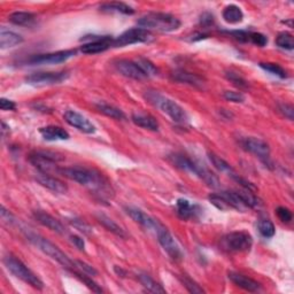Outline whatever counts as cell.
Instances as JSON below:
<instances>
[{"label": "cell", "mask_w": 294, "mask_h": 294, "mask_svg": "<svg viewBox=\"0 0 294 294\" xmlns=\"http://www.w3.org/2000/svg\"><path fill=\"white\" fill-rule=\"evenodd\" d=\"M249 42L253 43L254 45L263 47V46L267 45L268 38L260 32H250L249 33Z\"/></svg>", "instance_id": "obj_44"}, {"label": "cell", "mask_w": 294, "mask_h": 294, "mask_svg": "<svg viewBox=\"0 0 294 294\" xmlns=\"http://www.w3.org/2000/svg\"><path fill=\"white\" fill-rule=\"evenodd\" d=\"M73 272H75V275L77 277H79L82 282H83L86 286H88L90 290H92L93 292L95 293H101L103 292V290H101V287L98 285L97 283H94L92 281V278H90L89 276H86V273L84 272H80V271H76V270H74Z\"/></svg>", "instance_id": "obj_40"}, {"label": "cell", "mask_w": 294, "mask_h": 294, "mask_svg": "<svg viewBox=\"0 0 294 294\" xmlns=\"http://www.w3.org/2000/svg\"><path fill=\"white\" fill-rule=\"evenodd\" d=\"M177 214L183 220H189L193 218L197 213V206L191 205L189 200L178 199L176 202Z\"/></svg>", "instance_id": "obj_28"}, {"label": "cell", "mask_w": 294, "mask_h": 294, "mask_svg": "<svg viewBox=\"0 0 294 294\" xmlns=\"http://www.w3.org/2000/svg\"><path fill=\"white\" fill-rule=\"evenodd\" d=\"M112 46H113V40L110 37L106 36L82 45L81 51L82 53H84V54H98V53L107 51L109 47Z\"/></svg>", "instance_id": "obj_19"}, {"label": "cell", "mask_w": 294, "mask_h": 294, "mask_svg": "<svg viewBox=\"0 0 294 294\" xmlns=\"http://www.w3.org/2000/svg\"><path fill=\"white\" fill-rule=\"evenodd\" d=\"M114 66L120 74H122L125 77H129V79L138 80V81L147 79V76L141 69V67L137 65L136 61L117 60L114 64Z\"/></svg>", "instance_id": "obj_15"}, {"label": "cell", "mask_w": 294, "mask_h": 294, "mask_svg": "<svg viewBox=\"0 0 294 294\" xmlns=\"http://www.w3.org/2000/svg\"><path fill=\"white\" fill-rule=\"evenodd\" d=\"M27 238L29 242L35 245L38 249H41L43 253L47 255V257L55 260V261L57 263H60L62 267L71 270L74 269V260L68 258V255H66L65 252H62L56 245L51 243L50 240H47L46 238L33 232H27Z\"/></svg>", "instance_id": "obj_5"}, {"label": "cell", "mask_w": 294, "mask_h": 294, "mask_svg": "<svg viewBox=\"0 0 294 294\" xmlns=\"http://www.w3.org/2000/svg\"><path fill=\"white\" fill-rule=\"evenodd\" d=\"M225 77L228 79L231 83H232L234 86H237V88L245 90V89H248V82L246 81L244 77L240 76L239 74L234 73V71H226L225 73Z\"/></svg>", "instance_id": "obj_38"}, {"label": "cell", "mask_w": 294, "mask_h": 294, "mask_svg": "<svg viewBox=\"0 0 294 294\" xmlns=\"http://www.w3.org/2000/svg\"><path fill=\"white\" fill-rule=\"evenodd\" d=\"M37 15L30 12H14L9 14L8 21L15 26L30 27L36 22Z\"/></svg>", "instance_id": "obj_24"}, {"label": "cell", "mask_w": 294, "mask_h": 294, "mask_svg": "<svg viewBox=\"0 0 294 294\" xmlns=\"http://www.w3.org/2000/svg\"><path fill=\"white\" fill-rule=\"evenodd\" d=\"M258 229H259V232L261 233L263 237H266V238L273 237L275 232H276L275 225H273V223L270 220H261V221H259Z\"/></svg>", "instance_id": "obj_35"}, {"label": "cell", "mask_w": 294, "mask_h": 294, "mask_svg": "<svg viewBox=\"0 0 294 294\" xmlns=\"http://www.w3.org/2000/svg\"><path fill=\"white\" fill-rule=\"evenodd\" d=\"M125 211H127V214L134 222H137L138 224L143 225L145 229L153 231V232H155L156 229L161 224L158 220L151 218V216L147 215L146 213H144L143 210L138 209V208H133V207H127V208H125Z\"/></svg>", "instance_id": "obj_16"}, {"label": "cell", "mask_w": 294, "mask_h": 294, "mask_svg": "<svg viewBox=\"0 0 294 294\" xmlns=\"http://www.w3.org/2000/svg\"><path fill=\"white\" fill-rule=\"evenodd\" d=\"M238 193L239 198L242 199L244 202V205L247 207V208H260L262 206L261 200L255 195L252 191L248 190H240V191H236Z\"/></svg>", "instance_id": "obj_32"}, {"label": "cell", "mask_w": 294, "mask_h": 294, "mask_svg": "<svg viewBox=\"0 0 294 294\" xmlns=\"http://www.w3.org/2000/svg\"><path fill=\"white\" fill-rule=\"evenodd\" d=\"M64 160V156L57 153L49 151H36L30 154L29 161L31 165L35 166L40 172L50 173L52 171L59 172L60 168H57L56 163Z\"/></svg>", "instance_id": "obj_8"}, {"label": "cell", "mask_w": 294, "mask_h": 294, "mask_svg": "<svg viewBox=\"0 0 294 294\" xmlns=\"http://www.w3.org/2000/svg\"><path fill=\"white\" fill-rule=\"evenodd\" d=\"M222 15H223L224 21L231 23V25L242 22L244 18V13L237 5H229V6H226Z\"/></svg>", "instance_id": "obj_29"}, {"label": "cell", "mask_w": 294, "mask_h": 294, "mask_svg": "<svg viewBox=\"0 0 294 294\" xmlns=\"http://www.w3.org/2000/svg\"><path fill=\"white\" fill-rule=\"evenodd\" d=\"M59 172L62 176L74 181L79 184L89 187L91 191L95 192L100 197H110V187L109 183L104 177L101 172L91 168L74 166L60 168Z\"/></svg>", "instance_id": "obj_1"}, {"label": "cell", "mask_w": 294, "mask_h": 294, "mask_svg": "<svg viewBox=\"0 0 294 294\" xmlns=\"http://www.w3.org/2000/svg\"><path fill=\"white\" fill-rule=\"evenodd\" d=\"M40 133L45 141L49 142L67 141V139H69V133L64 128L57 127V125H47V127L41 128Z\"/></svg>", "instance_id": "obj_22"}, {"label": "cell", "mask_w": 294, "mask_h": 294, "mask_svg": "<svg viewBox=\"0 0 294 294\" xmlns=\"http://www.w3.org/2000/svg\"><path fill=\"white\" fill-rule=\"evenodd\" d=\"M138 281L144 287L146 288L148 292L156 293V294H165L166 293L165 288H163L160 284L154 281L151 276H148L147 273H139L138 275Z\"/></svg>", "instance_id": "obj_30"}, {"label": "cell", "mask_w": 294, "mask_h": 294, "mask_svg": "<svg viewBox=\"0 0 294 294\" xmlns=\"http://www.w3.org/2000/svg\"><path fill=\"white\" fill-rule=\"evenodd\" d=\"M208 199H209V201L211 202V204H213L216 207V208H219L221 210H228V209H230V207H229L228 204H226V201L224 200V198L222 197L220 193L219 194H216V193L210 194L208 197Z\"/></svg>", "instance_id": "obj_43"}, {"label": "cell", "mask_w": 294, "mask_h": 294, "mask_svg": "<svg viewBox=\"0 0 294 294\" xmlns=\"http://www.w3.org/2000/svg\"><path fill=\"white\" fill-rule=\"evenodd\" d=\"M208 158H209V161L211 162V165H213L219 171L226 173V175L230 177H232L236 173L233 168L231 167L229 163L224 160V159L216 155L215 153H208Z\"/></svg>", "instance_id": "obj_31"}, {"label": "cell", "mask_w": 294, "mask_h": 294, "mask_svg": "<svg viewBox=\"0 0 294 294\" xmlns=\"http://www.w3.org/2000/svg\"><path fill=\"white\" fill-rule=\"evenodd\" d=\"M97 109L101 114H104L108 117H112L115 120H125V114L122 112V110L114 107V106L112 105L101 103L97 105Z\"/></svg>", "instance_id": "obj_33"}, {"label": "cell", "mask_w": 294, "mask_h": 294, "mask_svg": "<svg viewBox=\"0 0 294 294\" xmlns=\"http://www.w3.org/2000/svg\"><path fill=\"white\" fill-rule=\"evenodd\" d=\"M4 263L8 271L13 273L16 278L21 279L25 283L29 284V285L37 288V290H43L44 288V283L41 281V278L37 276L35 272H32L21 260L16 259L13 255H7L4 259Z\"/></svg>", "instance_id": "obj_6"}, {"label": "cell", "mask_w": 294, "mask_h": 294, "mask_svg": "<svg viewBox=\"0 0 294 294\" xmlns=\"http://www.w3.org/2000/svg\"><path fill=\"white\" fill-rule=\"evenodd\" d=\"M0 215H2V220L4 222H6V223H13V215L9 213L8 210H6V208H5L4 206H2V211H0Z\"/></svg>", "instance_id": "obj_52"}, {"label": "cell", "mask_w": 294, "mask_h": 294, "mask_svg": "<svg viewBox=\"0 0 294 294\" xmlns=\"http://www.w3.org/2000/svg\"><path fill=\"white\" fill-rule=\"evenodd\" d=\"M278 108H279V112H281L284 115V116L290 120V121H292L294 109H293V107H292L291 105H288V104H279Z\"/></svg>", "instance_id": "obj_47"}, {"label": "cell", "mask_w": 294, "mask_h": 294, "mask_svg": "<svg viewBox=\"0 0 294 294\" xmlns=\"http://www.w3.org/2000/svg\"><path fill=\"white\" fill-rule=\"evenodd\" d=\"M153 40V35L149 30L144 28H132L124 31L122 35L113 40L114 47H123L127 45L138 44V43H148Z\"/></svg>", "instance_id": "obj_10"}, {"label": "cell", "mask_w": 294, "mask_h": 294, "mask_svg": "<svg viewBox=\"0 0 294 294\" xmlns=\"http://www.w3.org/2000/svg\"><path fill=\"white\" fill-rule=\"evenodd\" d=\"M22 42L23 38L22 36L18 35V33L5 30V29H2V31H0V47H2L3 50L11 49V47L20 45Z\"/></svg>", "instance_id": "obj_25"}, {"label": "cell", "mask_w": 294, "mask_h": 294, "mask_svg": "<svg viewBox=\"0 0 294 294\" xmlns=\"http://www.w3.org/2000/svg\"><path fill=\"white\" fill-rule=\"evenodd\" d=\"M146 98L149 103L158 107L162 113L168 115L173 122L185 123L187 122V120H189V116H187L184 108L181 107L176 101L167 98L165 95H161L158 92H153V91L147 92Z\"/></svg>", "instance_id": "obj_4"}, {"label": "cell", "mask_w": 294, "mask_h": 294, "mask_svg": "<svg viewBox=\"0 0 294 294\" xmlns=\"http://www.w3.org/2000/svg\"><path fill=\"white\" fill-rule=\"evenodd\" d=\"M136 62L147 77H153L158 75L156 67L154 66L151 61L145 59V57H139L138 60H136Z\"/></svg>", "instance_id": "obj_37"}, {"label": "cell", "mask_w": 294, "mask_h": 294, "mask_svg": "<svg viewBox=\"0 0 294 294\" xmlns=\"http://www.w3.org/2000/svg\"><path fill=\"white\" fill-rule=\"evenodd\" d=\"M276 214L278 216V219L284 222V223H290L292 221L291 210L286 208V207H278L276 209Z\"/></svg>", "instance_id": "obj_46"}, {"label": "cell", "mask_w": 294, "mask_h": 294, "mask_svg": "<svg viewBox=\"0 0 294 294\" xmlns=\"http://www.w3.org/2000/svg\"><path fill=\"white\" fill-rule=\"evenodd\" d=\"M0 108H2L3 110H14L16 108V105L12 100L2 98L0 99Z\"/></svg>", "instance_id": "obj_50"}, {"label": "cell", "mask_w": 294, "mask_h": 294, "mask_svg": "<svg viewBox=\"0 0 294 294\" xmlns=\"http://www.w3.org/2000/svg\"><path fill=\"white\" fill-rule=\"evenodd\" d=\"M95 218H97L99 223L103 225L105 229H107L109 232L116 234L121 238L127 237V234H125L124 230L121 228V226H120L116 222L113 221L110 218H108L107 215H105L103 213H98L97 215H95Z\"/></svg>", "instance_id": "obj_26"}, {"label": "cell", "mask_w": 294, "mask_h": 294, "mask_svg": "<svg viewBox=\"0 0 294 294\" xmlns=\"http://www.w3.org/2000/svg\"><path fill=\"white\" fill-rule=\"evenodd\" d=\"M65 121L71 127L76 128L80 131L84 133H94L95 127L92 122H90L88 119L83 115L75 112V110H67L64 115Z\"/></svg>", "instance_id": "obj_14"}, {"label": "cell", "mask_w": 294, "mask_h": 294, "mask_svg": "<svg viewBox=\"0 0 294 294\" xmlns=\"http://www.w3.org/2000/svg\"><path fill=\"white\" fill-rule=\"evenodd\" d=\"M74 270H80V272H84L86 275H90V276H97L98 275V271L95 270L92 266H90V264L88 263H85L83 261H79V260H74V269H73V271Z\"/></svg>", "instance_id": "obj_41"}, {"label": "cell", "mask_w": 294, "mask_h": 294, "mask_svg": "<svg viewBox=\"0 0 294 294\" xmlns=\"http://www.w3.org/2000/svg\"><path fill=\"white\" fill-rule=\"evenodd\" d=\"M214 23V16L210 13H204L200 16V25L204 28H208L213 26Z\"/></svg>", "instance_id": "obj_49"}, {"label": "cell", "mask_w": 294, "mask_h": 294, "mask_svg": "<svg viewBox=\"0 0 294 294\" xmlns=\"http://www.w3.org/2000/svg\"><path fill=\"white\" fill-rule=\"evenodd\" d=\"M33 218L36 219L38 223H41L42 225L46 226L47 229L54 231V232H56V233L64 234L66 232V229H65L64 224H62L59 220L53 218L52 215L45 213V211H43V210L33 211Z\"/></svg>", "instance_id": "obj_18"}, {"label": "cell", "mask_w": 294, "mask_h": 294, "mask_svg": "<svg viewBox=\"0 0 294 294\" xmlns=\"http://www.w3.org/2000/svg\"><path fill=\"white\" fill-rule=\"evenodd\" d=\"M154 233L156 234L159 243L162 246V248L165 249V252L169 255L173 261L176 262L182 261L183 260L182 249L180 247V245L177 244L175 238L172 237V234L169 232V230L161 223Z\"/></svg>", "instance_id": "obj_9"}, {"label": "cell", "mask_w": 294, "mask_h": 294, "mask_svg": "<svg viewBox=\"0 0 294 294\" xmlns=\"http://www.w3.org/2000/svg\"><path fill=\"white\" fill-rule=\"evenodd\" d=\"M276 44H277V46L281 47V49L292 51L293 47H294L293 36L291 35V33H288V32L279 33V35L276 38Z\"/></svg>", "instance_id": "obj_36"}, {"label": "cell", "mask_w": 294, "mask_h": 294, "mask_svg": "<svg viewBox=\"0 0 294 294\" xmlns=\"http://www.w3.org/2000/svg\"><path fill=\"white\" fill-rule=\"evenodd\" d=\"M36 181L40 183L42 186L55 192V193L65 194L67 193V191H68V187H67L64 182L60 181L59 178L50 175V173L38 172L36 175Z\"/></svg>", "instance_id": "obj_17"}, {"label": "cell", "mask_w": 294, "mask_h": 294, "mask_svg": "<svg viewBox=\"0 0 294 294\" xmlns=\"http://www.w3.org/2000/svg\"><path fill=\"white\" fill-rule=\"evenodd\" d=\"M137 23L146 30L153 29L162 32L176 31L181 27V21L168 13H148L139 18Z\"/></svg>", "instance_id": "obj_3"}, {"label": "cell", "mask_w": 294, "mask_h": 294, "mask_svg": "<svg viewBox=\"0 0 294 294\" xmlns=\"http://www.w3.org/2000/svg\"><path fill=\"white\" fill-rule=\"evenodd\" d=\"M76 50H66L46 53V54H37L31 56L27 62L29 65H57L71 59L76 55Z\"/></svg>", "instance_id": "obj_11"}, {"label": "cell", "mask_w": 294, "mask_h": 294, "mask_svg": "<svg viewBox=\"0 0 294 294\" xmlns=\"http://www.w3.org/2000/svg\"><path fill=\"white\" fill-rule=\"evenodd\" d=\"M100 11L107 12V13H120V14H124V15H132V14L134 13V9L124 3L103 4L100 6Z\"/></svg>", "instance_id": "obj_27"}, {"label": "cell", "mask_w": 294, "mask_h": 294, "mask_svg": "<svg viewBox=\"0 0 294 294\" xmlns=\"http://www.w3.org/2000/svg\"><path fill=\"white\" fill-rule=\"evenodd\" d=\"M223 95L226 100L231 101V103L239 104V103H244L245 101L244 94L242 92H237V91H225Z\"/></svg>", "instance_id": "obj_45"}, {"label": "cell", "mask_w": 294, "mask_h": 294, "mask_svg": "<svg viewBox=\"0 0 294 294\" xmlns=\"http://www.w3.org/2000/svg\"><path fill=\"white\" fill-rule=\"evenodd\" d=\"M221 247L226 252L231 253H242L248 252L252 248L253 238L246 231H234L225 234L221 239Z\"/></svg>", "instance_id": "obj_7"}, {"label": "cell", "mask_w": 294, "mask_h": 294, "mask_svg": "<svg viewBox=\"0 0 294 294\" xmlns=\"http://www.w3.org/2000/svg\"><path fill=\"white\" fill-rule=\"evenodd\" d=\"M68 74L65 71H57V73H35L26 77V81L28 84L36 85V86H43V85H52L61 83L62 81L67 79Z\"/></svg>", "instance_id": "obj_12"}, {"label": "cell", "mask_w": 294, "mask_h": 294, "mask_svg": "<svg viewBox=\"0 0 294 294\" xmlns=\"http://www.w3.org/2000/svg\"><path fill=\"white\" fill-rule=\"evenodd\" d=\"M131 120L134 124L143 129L151 130V131H158L159 130V122L156 121L155 117L149 114L133 113Z\"/></svg>", "instance_id": "obj_23"}, {"label": "cell", "mask_w": 294, "mask_h": 294, "mask_svg": "<svg viewBox=\"0 0 294 294\" xmlns=\"http://www.w3.org/2000/svg\"><path fill=\"white\" fill-rule=\"evenodd\" d=\"M70 242L73 243L80 250H84V248H85V243H84L83 238L79 237V236H71V237H70Z\"/></svg>", "instance_id": "obj_51"}, {"label": "cell", "mask_w": 294, "mask_h": 294, "mask_svg": "<svg viewBox=\"0 0 294 294\" xmlns=\"http://www.w3.org/2000/svg\"><path fill=\"white\" fill-rule=\"evenodd\" d=\"M259 66L261 67L262 69L268 71V73L279 77V79H287V76H288L287 71L277 64H271V62H261Z\"/></svg>", "instance_id": "obj_34"}, {"label": "cell", "mask_w": 294, "mask_h": 294, "mask_svg": "<svg viewBox=\"0 0 294 294\" xmlns=\"http://www.w3.org/2000/svg\"><path fill=\"white\" fill-rule=\"evenodd\" d=\"M242 146L249 153L254 154L262 160H268L270 156V147L262 139L257 137H247L242 141Z\"/></svg>", "instance_id": "obj_13"}, {"label": "cell", "mask_w": 294, "mask_h": 294, "mask_svg": "<svg viewBox=\"0 0 294 294\" xmlns=\"http://www.w3.org/2000/svg\"><path fill=\"white\" fill-rule=\"evenodd\" d=\"M181 282L183 283V285L186 288L187 291L190 293H193V294H201V293H205V291L202 290V287H200V285L198 283H195L193 279H191L189 276H181Z\"/></svg>", "instance_id": "obj_39"}, {"label": "cell", "mask_w": 294, "mask_h": 294, "mask_svg": "<svg viewBox=\"0 0 294 294\" xmlns=\"http://www.w3.org/2000/svg\"><path fill=\"white\" fill-rule=\"evenodd\" d=\"M172 79L177 82H181V83L189 84V85L194 86V88H199V89H202L205 85V80L202 79L201 76L189 73V71H186V70L173 71Z\"/></svg>", "instance_id": "obj_21"}, {"label": "cell", "mask_w": 294, "mask_h": 294, "mask_svg": "<svg viewBox=\"0 0 294 294\" xmlns=\"http://www.w3.org/2000/svg\"><path fill=\"white\" fill-rule=\"evenodd\" d=\"M229 279L234 284V285L243 288V290L245 291L258 292L260 288H261V284L242 273L231 271L229 272Z\"/></svg>", "instance_id": "obj_20"}, {"label": "cell", "mask_w": 294, "mask_h": 294, "mask_svg": "<svg viewBox=\"0 0 294 294\" xmlns=\"http://www.w3.org/2000/svg\"><path fill=\"white\" fill-rule=\"evenodd\" d=\"M170 161L175 165L177 168H181L183 170H186L189 172L194 173L200 180L204 181L207 185L216 189L220 186V180L219 177L215 175L214 172H211L209 169H207L204 166L199 165V163L191 160L190 158L182 154H173L170 156Z\"/></svg>", "instance_id": "obj_2"}, {"label": "cell", "mask_w": 294, "mask_h": 294, "mask_svg": "<svg viewBox=\"0 0 294 294\" xmlns=\"http://www.w3.org/2000/svg\"><path fill=\"white\" fill-rule=\"evenodd\" d=\"M69 223H70L71 225H73L75 229L81 231V232H83V233L86 234V236H90L91 233L93 232L92 228H91V226H90L88 223H85V222L82 221V220L73 219V220L69 221Z\"/></svg>", "instance_id": "obj_42"}, {"label": "cell", "mask_w": 294, "mask_h": 294, "mask_svg": "<svg viewBox=\"0 0 294 294\" xmlns=\"http://www.w3.org/2000/svg\"><path fill=\"white\" fill-rule=\"evenodd\" d=\"M249 31H244V30H236L231 32V35H232L236 40L239 41V42H243V43H247L249 42Z\"/></svg>", "instance_id": "obj_48"}]
</instances>
